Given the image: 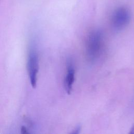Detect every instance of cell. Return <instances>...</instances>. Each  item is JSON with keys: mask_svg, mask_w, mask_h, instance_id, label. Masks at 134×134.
Instances as JSON below:
<instances>
[{"mask_svg": "<svg viewBox=\"0 0 134 134\" xmlns=\"http://www.w3.org/2000/svg\"><path fill=\"white\" fill-rule=\"evenodd\" d=\"M103 35L99 30H94L88 35L86 42V54L88 60L95 61L99 57L102 45Z\"/></svg>", "mask_w": 134, "mask_h": 134, "instance_id": "1", "label": "cell"}, {"mask_svg": "<svg viewBox=\"0 0 134 134\" xmlns=\"http://www.w3.org/2000/svg\"><path fill=\"white\" fill-rule=\"evenodd\" d=\"M131 19L130 11L126 7H121L116 9L112 14L111 23L113 28L119 31L125 28Z\"/></svg>", "mask_w": 134, "mask_h": 134, "instance_id": "2", "label": "cell"}, {"mask_svg": "<svg viewBox=\"0 0 134 134\" xmlns=\"http://www.w3.org/2000/svg\"><path fill=\"white\" fill-rule=\"evenodd\" d=\"M39 63L37 53L35 50H30L28 61V70L30 83L33 88L36 87L37 73L38 72Z\"/></svg>", "mask_w": 134, "mask_h": 134, "instance_id": "3", "label": "cell"}, {"mask_svg": "<svg viewBox=\"0 0 134 134\" xmlns=\"http://www.w3.org/2000/svg\"><path fill=\"white\" fill-rule=\"evenodd\" d=\"M75 78V69L71 60L67 62V72L64 79V87L68 93L70 94L73 88V85Z\"/></svg>", "mask_w": 134, "mask_h": 134, "instance_id": "4", "label": "cell"}, {"mask_svg": "<svg viewBox=\"0 0 134 134\" xmlns=\"http://www.w3.org/2000/svg\"><path fill=\"white\" fill-rule=\"evenodd\" d=\"M80 129H81L80 127H77L72 132V133H79V132H80Z\"/></svg>", "mask_w": 134, "mask_h": 134, "instance_id": "5", "label": "cell"}, {"mask_svg": "<svg viewBox=\"0 0 134 134\" xmlns=\"http://www.w3.org/2000/svg\"><path fill=\"white\" fill-rule=\"evenodd\" d=\"M129 133H132V134H134V125H133V126L132 127V128L130 129V131L129 132Z\"/></svg>", "mask_w": 134, "mask_h": 134, "instance_id": "6", "label": "cell"}]
</instances>
